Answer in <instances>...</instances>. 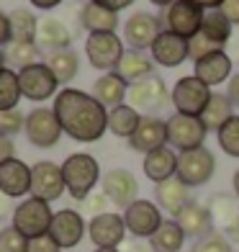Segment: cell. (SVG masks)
Masks as SVG:
<instances>
[{"instance_id": "15", "label": "cell", "mask_w": 239, "mask_h": 252, "mask_svg": "<svg viewBox=\"0 0 239 252\" xmlns=\"http://www.w3.org/2000/svg\"><path fill=\"white\" fill-rule=\"evenodd\" d=\"M103 193L108 196V201L113 206H119V209L126 211L134 201H139V183L136 178L129 173V170L123 167H113L103 175Z\"/></svg>"}, {"instance_id": "12", "label": "cell", "mask_w": 239, "mask_h": 252, "mask_svg": "<svg viewBox=\"0 0 239 252\" xmlns=\"http://www.w3.org/2000/svg\"><path fill=\"white\" fill-rule=\"evenodd\" d=\"M67 190L64 186V175H62V165L57 162H41L31 165V196L33 198H41V201H57Z\"/></svg>"}, {"instance_id": "31", "label": "cell", "mask_w": 239, "mask_h": 252, "mask_svg": "<svg viewBox=\"0 0 239 252\" xmlns=\"http://www.w3.org/2000/svg\"><path fill=\"white\" fill-rule=\"evenodd\" d=\"M185 245V232L175 219H165L162 226L149 237V247L154 252H180Z\"/></svg>"}, {"instance_id": "42", "label": "cell", "mask_w": 239, "mask_h": 252, "mask_svg": "<svg viewBox=\"0 0 239 252\" xmlns=\"http://www.w3.org/2000/svg\"><path fill=\"white\" fill-rule=\"evenodd\" d=\"M211 52H221L219 47H216V44H211L206 36H203V33L198 31L196 36L190 39V57H193V62H198V60H203V57L206 54H211Z\"/></svg>"}, {"instance_id": "11", "label": "cell", "mask_w": 239, "mask_h": 252, "mask_svg": "<svg viewBox=\"0 0 239 252\" xmlns=\"http://www.w3.org/2000/svg\"><path fill=\"white\" fill-rule=\"evenodd\" d=\"M18 83H21V93L29 100H49L52 95L57 98V88H60V80L54 77V72L47 67V62L31 64L26 70H18Z\"/></svg>"}, {"instance_id": "13", "label": "cell", "mask_w": 239, "mask_h": 252, "mask_svg": "<svg viewBox=\"0 0 239 252\" xmlns=\"http://www.w3.org/2000/svg\"><path fill=\"white\" fill-rule=\"evenodd\" d=\"M88 232V224L83 219V214L75 211V209H62L54 214L52 219V226H49V234L57 245L62 250H70V247H77L83 242V237Z\"/></svg>"}, {"instance_id": "7", "label": "cell", "mask_w": 239, "mask_h": 252, "mask_svg": "<svg viewBox=\"0 0 239 252\" xmlns=\"http://www.w3.org/2000/svg\"><path fill=\"white\" fill-rule=\"evenodd\" d=\"M167 103H173V93L167 90L165 80L159 75H152L129 88V106L136 108L139 113H147L152 116L159 108H165Z\"/></svg>"}, {"instance_id": "35", "label": "cell", "mask_w": 239, "mask_h": 252, "mask_svg": "<svg viewBox=\"0 0 239 252\" xmlns=\"http://www.w3.org/2000/svg\"><path fill=\"white\" fill-rule=\"evenodd\" d=\"M44 52L36 41H10L5 47V62L16 70H26L31 64H39V57Z\"/></svg>"}, {"instance_id": "50", "label": "cell", "mask_w": 239, "mask_h": 252, "mask_svg": "<svg viewBox=\"0 0 239 252\" xmlns=\"http://www.w3.org/2000/svg\"><path fill=\"white\" fill-rule=\"evenodd\" d=\"M29 3H31L33 8H39V10H52V8L60 5L62 0H29Z\"/></svg>"}, {"instance_id": "39", "label": "cell", "mask_w": 239, "mask_h": 252, "mask_svg": "<svg viewBox=\"0 0 239 252\" xmlns=\"http://www.w3.org/2000/svg\"><path fill=\"white\" fill-rule=\"evenodd\" d=\"M29 239L10 224L5 229H0V252H26Z\"/></svg>"}, {"instance_id": "46", "label": "cell", "mask_w": 239, "mask_h": 252, "mask_svg": "<svg viewBox=\"0 0 239 252\" xmlns=\"http://www.w3.org/2000/svg\"><path fill=\"white\" fill-rule=\"evenodd\" d=\"M219 10L232 21V26H239V0H224V5Z\"/></svg>"}, {"instance_id": "53", "label": "cell", "mask_w": 239, "mask_h": 252, "mask_svg": "<svg viewBox=\"0 0 239 252\" xmlns=\"http://www.w3.org/2000/svg\"><path fill=\"white\" fill-rule=\"evenodd\" d=\"M129 252H154L152 247H147V245H131Z\"/></svg>"}, {"instance_id": "9", "label": "cell", "mask_w": 239, "mask_h": 252, "mask_svg": "<svg viewBox=\"0 0 239 252\" xmlns=\"http://www.w3.org/2000/svg\"><path fill=\"white\" fill-rule=\"evenodd\" d=\"M123 39H119L116 33H88L85 39V54L88 62L95 70H106L113 72L123 57Z\"/></svg>"}, {"instance_id": "51", "label": "cell", "mask_w": 239, "mask_h": 252, "mask_svg": "<svg viewBox=\"0 0 239 252\" xmlns=\"http://www.w3.org/2000/svg\"><path fill=\"white\" fill-rule=\"evenodd\" d=\"M193 3H198L203 10H216V8L224 5V0H193Z\"/></svg>"}, {"instance_id": "19", "label": "cell", "mask_w": 239, "mask_h": 252, "mask_svg": "<svg viewBox=\"0 0 239 252\" xmlns=\"http://www.w3.org/2000/svg\"><path fill=\"white\" fill-rule=\"evenodd\" d=\"M152 60L159 67H180L190 57V41L173 31H162L152 44Z\"/></svg>"}, {"instance_id": "28", "label": "cell", "mask_w": 239, "mask_h": 252, "mask_svg": "<svg viewBox=\"0 0 239 252\" xmlns=\"http://www.w3.org/2000/svg\"><path fill=\"white\" fill-rule=\"evenodd\" d=\"M144 175L152 183H165L170 178L178 175V152H173V147H162L149 155H144Z\"/></svg>"}, {"instance_id": "30", "label": "cell", "mask_w": 239, "mask_h": 252, "mask_svg": "<svg viewBox=\"0 0 239 252\" xmlns=\"http://www.w3.org/2000/svg\"><path fill=\"white\" fill-rule=\"evenodd\" d=\"M198 119L203 121V126H206L209 131L219 134L224 126L234 119V106H232V100L226 98V93H213L211 100H209V106L203 108V113Z\"/></svg>"}, {"instance_id": "38", "label": "cell", "mask_w": 239, "mask_h": 252, "mask_svg": "<svg viewBox=\"0 0 239 252\" xmlns=\"http://www.w3.org/2000/svg\"><path fill=\"white\" fill-rule=\"evenodd\" d=\"M216 136H219V147L226 155H229V157H239V116H234Z\"/></svg>"}, {"instance_id": "1", "label": "cell", "mask_w": 239, "mask_h": 252, "mask_svg": "<svg viewBox=\"0 0 239 252\" xmlns=\"http://www.w3.org/2000/svg\"><path fill=\"white\" fill-rule=\"evenodd\" d=\"M54 113L62 124V131L75 142H98L108 131V108L100 106L93 93L67 85L54 98Z\"/></svg>"}, {"instance_id": "54", "label": "cell", "mask_w": 239, "mask_h": 252, "mask_svg": "<svg viewBox=\"0 0 239 252\" xmlns=\"http://www.w3.org/2000/svg\"><path fill=\"white\" fill-rule=\"evenodd\" d=\"M232 186H234V193L239 196V170H237V173H234V178H232Z\"/></svg>"}, {"instance_id": "23", "label": "cell", "mask_w": 239, "mask_h": 252, "mask_svg": "<svg viewBox=\"0 0 239 252\" xmlns=\"http://www.w3.org/2000/svg\"><path fill=\"white\" fill-rule=\"evenodd\" d=\"M75 39V31L60 18H41L39 21V33H36V44L41 52H60V49H70V44Z\"/></svg>"}, {"instance_id": "29", "label": "cell", "mask_w": 239, "mask_h": 252, "mask_svg": "<svg viewBox=\"0 0 239 252\" xmlns=\"http://www.w3.org/2000/svg\"><path fill=\"white\" fill-rule=\"evenodd\" d=\"M80 24H83V29L90 31V33H116L119 13L88 0L83 5V10H80Z\"/></svg>"}, {"instance_id": "27", "label": "cell", "mask_w": 239, "mask_h": 252, "mask_svg": "<svg viewBox=\"0 0 239 252\" xmlns=\"http://www.w3.org/2000/svg\"><path fill=\"white\" fill-rule=\"evenodd\" d=\"M93 98L100 103V106H106L108 111L123 106V100L129 98V83L126 80H121L116 72H106L95 80L93 85Z\"/></svg>"}, {"instance_id": "6", "label": "cell", "mask_w": 239, "mask_h": 252, "mask_svg": "<svg viewBox=\"0 0 239 252\" xmlns=\"http://www.w3.org/2000/svg\"><path fill=\"white\" fill-rule=\"evenodd\" d=\"M24 134H26V139L33 147H39V150H49V147H54L57 142H60V136L64 131H62V124H60V119H57L54 108L39 106V108H33L26 116Z\"/></svg>"}, {"instance_id": "55", "label": "cell", "mask_w": 239, "mask_h": 252, "mask_svg": "<svg viewBox=\"0 0 239 252\" xmlns=\"http://www.w3.org/2000/svg\"><path fill=\"white\" fill-rule=\"evenodd\" d=\"M95 252H119V250H116V247H98Z\"/></svg>"}, {"instance_id": "18", "label": "cell", "mask_w": 239, "mask_h": 252, "mask_svg": "<svg viewBox=\"0 0 239 252\" xmlns=\"http://www.w3.org/2000/svg\"><path fill=\"white\" fill-rule=\"evenodd\" d=\"M129 147L142 155H149L154 150L167 147V121L159 116H142L136 131L129 139Z\"/></svg>"}, {"instance_id": "21", "label": "cell", "mask_w": 239, "mask_h": 252, "mask_svg": "<svg viewBox=\"0 0 239 252\" xmlns=\"http://www.w3.org/2000/svg\"><path fill=\"white\" fill-rule=\"evenodd\" d=\"M209 211H211L216 232H221L226 239H239V211H237L232 196L216 193L209 203Z\"/></svg>"}, {"instance_id": "3", "label": "cell", "mask_w": 239, "mask_h": 252, "mask_svg": "<svg viewBox=\"0 0 239 252\" xmlns=\"http://www.w3.org/2000/svg\"><path fill=\"white\" fill-rule=\"evenodd\" d=\"M52 219H54V211L49 209V203L41 198H33V196L21 201L13 209V226L26 239H36V237L49 234Z\"/></svg>"}, {"instance_id": "4", "label": "cell", "mask_w": 239, "mask_h": 252, "mask_svg": "<svg viewBox=\"0 0 239 252\" xmlns=\"http://www.w3.org/2000/svg\"><path fill=\"white\" fill-rule=\"evenodd\" d=\"M211 88L198 80L196 75L180 77L178 83L173 85V106L175 113H183V116H201L203 108L209 106L211 100Z\"/></svg>"}, {"instance_id": "10", "label": "cell", "mask_w": 239, "mask_h": 252, "mask_svg": "<svg viewBox=\"0 0 239 252\" xmlns=\"http://www.w3.org/2000/svg\"><path fill=\"white\" fill-rule=\"evenodd\" d=\"M203 13H206V10L198 3H193V0H175V3L165 10V31H173L178 36L190 41L201 31Z\"/></svg>"}, {"instance_id": "2", "label": "cell", "mask_w": 239, "mask_h": 252, "mask_svg": "<svg viewBox=\"0 0 239 252\" xmlns=\"http://www.w3.org/2000/svg\"><path fill=\"white\" fill-rule=\"evenodd\" d=\"M62 175H64V186L67 193L83 203L88 196H93V188L100 180V165L93 155L88 152H75L62 162Z\"/></svg>"}, {"instance_id": "52", "label": "cell", "mask_w": 239, "mask_h": 252, "mask_svg": "<svg viewBox=\"0 0 239 252\" xmlns=\"http://www.w3.org/2000/svg\"><path fill=\"white\" fill-rule=\"evenodd\" d=\"M149 3H152V5H157V8H165V10H167L170 5L175 3V0H149Z\"/></svg>"}, {"instance_id": "36", "label": "cell", "mask_w": 239, "mask_h": 252, "mask_svg": "<svg viewBox=\"0 0 239 252\" xmlns=\"http://www.w3.org/2000/svg\"><path fill=\"white\" fill-rule=\"evenodd\" d=\"M10 31H13V41H36L39 33V18L31 13L29 8H16L10 10Z\"/></svg>"}, {"instance_id": "57", "label": "cell", "mask_w": 239, "mask_h": 252, "mask_svg": "<svg viewBox=\"0 0 239 252\" xmlns=\"http://www.w3.org/2000/svg\"><path fill=\"white\" fill-rule=\"evenodd\" d=\"M237 62H239V52H237Z\"/></svg>"}, {"instance_id": "32", "label": "cell", "mask_w": 239, "mask_h": 252, "mask_svg": "<svg viewBox=\"0 0 239 252\" xmlns=\"http://www.w3.org/2000/svg\"><path fill=\"white\" fill-rule=\"evenodd\" d=\"M201 33L211 44H216L219 49H224V44L232 39V21L226 18L219 8L206 10V13H203V24H201Z\"/></svg>"}, {"instance_id": "20", "label": "cell", "mask_w": 239, "mask_h": 252, "mask_svg": "<svg viewBox=\"0 0 239 252\" xmlns=\"http://www.w3.org/2000/svg\"><path fill=\"white\" fill-rule=\"evenodd\" d=\"M0 193L8 198H21L31 193V167L18 157L0 162Z\"/></svg>"}, {"instance_id": "44", "label": "cell", "mask_w": 239, "mask_h": 252, "mask_svg": "<svg viewBox=\"0 0 239 252\" xmlns=\"http://www.w3.org/2000/svg\"><path fill=\"white\" fill-rule=\"evenodd\" d=\"M83 203H85L88 211H93V216H100V214H106L108 196H106V193H93V196H88Z\"/></svg>"}, {"instance_id": "37", "label": "cell", "mask_w": 239, "mask_h": 252, "mask_svg": "<svg viewBox=\"0 0 239 252\" xmlns=\"http://www.w3.org/2000/svg\"><path fill=\"white\" fill-rule=\"evenodd\" d=\"M21 98H24V93H21L18 72L3 67L0 70V111H16Z\"/></svg>"}, {"instance_id": "5", "label": "cell", "mask_w": 239, "mask_h": 252, "mask_svg": "<svg viewBox=\"0 0 239 252\" xmlns=\"http://www.w3.org/2000/svg\"><path fill=\"white\" fill-rule=\"evenodd\" d=\"M213 173H216V159H213V152L206 150V147L178 152V178L183 180L188 188L206 186L213 178Z\"/></svg>"}, {"instance_id": "49", "label": "cell", "mask_w": 239, "mask_h": 252, "mask_svg": "<svg viewBox=\"0 0 239 252\" xmlns=\"http://www.w3.org/2000/svg\"><path fill=\"white\" fill-rule=\"evenodd\" d=\"M90 3H98V5H103V8H108V10H123V8H129L134 0H90Z\"/></svg>"}, {"instance_id": "22", "label": "cell", "mask_w": 239, "mask_h": 252, "mask_svg": "<svg viewBox=\"0 0 239 252\" xmlns=\"http://www.w3.org/2000/svg\"><path fill=\"white\" fill-rule=\"evenodd\" d=\"M193 75H196L198 80H203L209 88L229 83V80H232V57L226 54L224 49L221 52H211V54L203 57V60L196 62Z\"/></svg>"}, {"instance_id": "16", "label": "cell", "mask_w": 239, "mask_h": 252, "mask_svg": "<svg viewBox=\"0 0 239 252\" xmlns=\"http://www.w3.org/2000/svg\"><path fill=\"white\" fill-rule=\"evenodd\" d=\"M126 232L129 229H126V221H123V214H113V211L93 216L88 224V234L95 247H119Z\"/></svg>"}, {"instance_id": "56", "label": "cell", "mask_w": 239, "mask_h": 252, "mask_svg": "<svg viewBox=\"0 0 239 252\" xmlns=\"http://www.w3.org/2000/svg\"><path fill=\"white\" fill-rule=\"evenodd\" d=\"M5 67V52H0V70Z\"/></svg>"}, {"instance_id": "26", "label": "cell", "mask_w": 239, "mask_h": 252, "mask_svg": "<svg viewBox=\"0 0 239 252\" xmlns=\"http://www.w3.org/2000/svg\"><path fill=\"white\" fill-rule=\"evenodd\" d=\"M113 72H116L121 80H126L129 88H131V85H136V83H142V80L154 75V60L147 52L129 49V52H123L121 62Z\"/></svg>"}, {"instance_id": "45", "label": "cell", "mask_w": 239, "mask_h": 252, "mask_svg": "<svg viewBox=\"0 0 239 252\" xmlns=\"http://www.w3.org/2000/svg\"><path fill=\"white\" fill-rule=\"evenodd\" d=\"M13 41V31H10V16L0 10V47H8Z\"/></svg>"}, {"instance_id": "24", "label": "cell", "mask_w": 239, "mask_h": 252, "mask_svg": "<svg viewBox=\"0 0 239 252\" xmlns=\"http://www.w3.org/2000/svg\"><path fill=\"white\" fill-rule=\"evenodd\" d=\"M154 196H157V206H159V209H165L167 214H173V219L185 209L188 203H193L190 188H188L178 175L170 178V180H165V183H157Z\"/></svg>"}, {"instance_id": "47", "label": "cell", "mask_w": 239, "mask_h": 252, "mask_svg": "<svg viewBox=\"0 0 239 252\" xmlns=\"http://www.w3.org/2000/svg\"><path fill=\"white\" fill-rule=\"evenodd\" d=\"M10 157H16V144H13L10 136L0 134V162H5V159H10Z\"/></svg>"}, {"instance_id": "17", "label": "cell", "mask_w": 239, "mask_h": 252, "mask_svg": "<svg viewBox=\"0 0 239 252\" xmlns=\"http://www.w3.org/2000/svg\"><path fill=\"white\" fill-rule=\"evenodd\" d=\"M162 24H159V18L152 16V13H134L126 24H123V41L129 44L131 49H152L154 39L162 33Z\"/></svg>"}, {"instance_id": "25", "label": "cell", "mask_w": 239, "mask_h": 252, "mask_svg": "<svg viewBox=\"0 0 239 252\" xmlns=\"http://www.w3.org/2000/svg\"><path fill=\"white\" fill-rule=\"evenodd\" d=\"M175 221L185 232V237L196 239V242H198V239H203L206 234L216 232V229H213V219H211V211L206 209V206L196 203V201L188 203L185 209L175 216Z\"/></svg>"}, {"instance_id": "48", "label": "cell", "mask_w": 239, "mask_h": 252, "mask_svg": "<svg viewBox=\"0 0 239 252\" xmlns=\"http://www.w3.org/2000/svg\"><path fill=\"white\" fill-rule=\"evenodd\" d=\"M226 98L232 100L234 108H239V72L232 75V80L226 83Z\"/></svg>"}, {"instance_id": "41", "label": "cell", "mask_w": 239, "mask_h": 252, "mask_svg": "<svg viewBox=\"0 0 239 252\" xmlns=\"http://www.w3.org/2000/svg\"><path fill=\"white\" fill-rule=\"evenodd\" d=\"M26 126V119L18 108L16 111H0V134L3 136H13Z\"/></svg>"}, {"instance_id": "34", "label": "cell", "mask_w": 239, "mask_h": 252, "mask_svg": "<svg viewBox=\"0 0 239 252\" xmlns=\"http://www.w3.org/2000/svg\"><path fill=\"white\" fill-rule=\"evenodd\" d=\"M47 67L54 72V77L60 80V85L70 83V80L77 77V72H80V57H77V52H72V47L52 52V54H47Z\"/></svg>"}, {"instance_id": "40", "label": "cell", "mask_w": 239, "mask_h": 252, "mask_svg": "<svg viewBox=\"0 0 239 252\" xmlns=\"http://www.w3.org/2000/svg\"><path fill=\"white\" fill-rule=\"evenodd\" d=\"M190 252H234V247L221 232H211L203 239H198Z\"/></svg>"}, {"instance_id": "8", "label": "cell", "mask_w": 239, "mask_h": 252, "mask_svg": "<svg viewBox=\"0 0 239 252\" xmlns=\"http://www.w3.org/2000/svg\"><path fill=\"white\" fill-rule=\"evenodd\" d=\"M209 129L203 126L198 116H183V113H173L167 119V144L175 147L178 152L198 150L203 147Z\"/></svg>"}, {"instance_id": "14", "label": "cell", "mask_w": 239, "mask_h": 252, "mask_svg": "<svg viewBox=\"0 0 239 252\" xmlns=\"http://www.w3.org/2000/svg\"><path fill=\"white\" fill-rule=\"evenodd\" d=\"M123 221H126V229L134 234V237H147L149 239L159 226H162V211H159V206L152 203V201H134L126 211H123Z\"/></svg>"}, {"instance_id": "33", "label": "cell", "mask_w": 239, "mask_h": 252, "mask_svg": "<svg viewBox=\"0 0 239 252\" xmlns=\"http://www.w3.org/2000/svg\"><path fill=\"white\" fill-rule=\"evenodd\" d=\"M142 121V113L131 108L129 103L108 111V131L113 136H121V139H131V134L136 131V126Z\"/></svg>"}, {"instance_id": "43", "label": "cell", "mask_w": 239, "mask_h": 252, "mask_svg": "<svg viewBox=\"0 0 239 252\" xmlns=\"http://www.w3.org/2000/svg\"><path fill=\"white\" fill-rule=\"evenodd\" d=\"M26 252H62V247L52 239V234H44V237H36V239H29Z\"/></svg>"}]
</instances>
